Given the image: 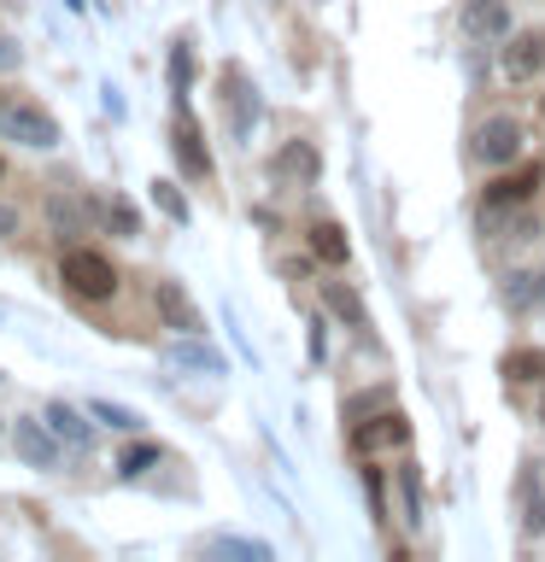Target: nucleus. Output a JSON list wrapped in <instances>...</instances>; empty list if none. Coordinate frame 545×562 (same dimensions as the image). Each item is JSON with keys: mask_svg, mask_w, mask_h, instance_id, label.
Segmentation results:
<instances>
[{"mask_svg": "<svg viewBox=\"0 0 545 562\" xmlns=\"http://www.w3.org/2000/svg\"><path fill=\"white\" fill-rule=\"evenodd\" d=\"M59 281L77 299H88V305H100V299L118 293V270L105 252H88V246H70V252L59 258Z\"/></svg>", "mask_w": 545, "mask_h": 562, "instance_id": "obj_1", "label": "nucleus"}, {"mask_svg": "<svg viewBox=\"0 0 545 562\" xmlns=\"http://www.w3.org/2000/svg\"><path fill=\"white\" fill-rule=\"evenodd\" d=\"M170 153H176V170L188 176V182H211V153H205V130L193 123L188 100H176V117H170Z\"/></svg>", "mask_w": 545, "mask_h": 562, "instance_id": "obj_2", "label": "nucleus"}, {"mask_svg": "<svg viewBox=\"0 0 545 562\" xmlns=\"http://www.w3.org/2000/svg\"><path fill=\"white\" fill-rule=\"evenodd\" d=\"M0 140H18V147L53 153V147H59V123H53L42 105L7 100V105H0Z\"/></svg>", "mask_w": 545, "mask_h": 562, "instance_id": "obj_3", "label": "nucleus"}, {"mask_svg": "<svg viewBox=\"0 0 545 562\" xmlns=\"http://www.w3.org/2000/svg\"><path fill=\"white\" fill-rule=\"evenodd\" d=\"M352 451L358 457H381V451H399V446H411V422H404L399 411H376V416H364V422H352Z\"/></svg>", "mask_w": 545, "mask_h": 562, "instance_id": "obj_4", "label": "nucleus"}, {"mask_svg": "<svg viewBox=\"0 0 545 562\" xmlns=\"http://www.w3.org/2000/svg\"><path fill=\"white\" fill-rule=\"evenodd\" d=\"M223 105H229V130H235V140H253L258 130V117H264V94H258V82H246V70L241 65H223Z\"/></svg>", "mask_w": 545, "mask_h": 562, "instance_id": "obj_5", "label": "nucleus"}, {"mask_svg": "<svg viewBox=\"0 0 545 562\" xmlns=\"http://www.w3.org/2000/svg\"><path fill=\"white\" fill-rule=\"evenodd\" d=\"M12 446H18V457H24L30 469H53L65 457V446H59V434L47 428V416L35 422V416H18L12 422Z\"/></svg>", "mask_w": 545, "mask_h": 562, "instance_id": "obj_6", "label": "nucleus"}, {"mask_svg": "<svg viewBox=\"0 0 545 562\" xmlns=\"http://www.w3.org/2000/svg\"><path fill=\"white\" fill-rule=\"evenodd\" d=\"M153 305H158V316H165V328H176V334H205V316H200V305L188 299L182 281L158 276V281H153Z\"/></svg>", "mask_w": 545, "mask_h": 562, "instance_id": "obj_7", "label": "nucleus"}, {"mask_svg": "<svg viewBox=\"0 0 545 562\" xmlns=\"http://www.w3.org/2000/svg\"><path fill=\"white\" fill-rule=\"evenodd\" d=\"M475 158L481 165H516L522 158V123L516 117H487L475 130Z\"/></svg>", "mask_w": 545, "mask_h": 562, "instance_id": "obj_8", "label": "nucleus"}, {"mask_svg": "<svg viewBox=\"0 0 545 562\" xmlns=\"http://www.w3.org/2000/svg\"><path fill=\"white\" fill-rule=\"evenodd\" d=\"M165 363L170 369H188V375H229V358L218 346H205L200 334H182L176 346H165Z\"/></svg>", "mask_w": 545, "mask_h": 562, "instance_id": "obj_9", "label": "nucleus"}, {"mask_svg": "<svg viewBox=\"0 0 545 562\" xmlns=\"http://www.w3.org/2000/svg\"><path fill=\"white\" fill-rule=\"evenodd\" d=\"M323 305H329V316H341V323L358 334L364 346H376V323H369V311H364V299L346 288V281H323Z\"/></svg>", "mask_w": 545, "mask_h": 562, "instance_id": "obj_10", "label": "nucleus"}, {"mask_svg": "<svg viewBox=\"0 0 545 562\" xmlns=\"http://www.w3.org/2000/svg\"><path fill=\"white\" fill-rule=\"evenodd\" d=\"M47 428L59 434V446H65L70 457H88V451H94V428L82 422V411H77V404L53 398V404H47Z\"/></svg>", "mask_w": 545, "mask_h": 562, "instance_id": "obj_11", "label": "nucleus"}, {"mask_svg": "<svg viewBox=\"0 0 545 562\" xmlns=\"http://www.w3.org/2000/svg\"><path fill=\"white\" fill-rule=\"evenodd\" d=\"M545 70V30H522L516 42L504 47V77L510 82H534Z\"/></svg>", "mask_w": 545, "mask_h": 562, "instance_id": "obj_12", "label": "nucleus"}, {"mask_svg": "<svg viewBox=\"0 0 545 562\" xmlns=\"http://www.w3.org/2000/svg\"><path fill=\"white\" fill-rule=\"evenodd\" d=\"M305 240H311V258H316V263H334V270H341V263L352 258L346 228H341V223H329V217H323V223H311V228H305Z\"/></svg>", "mask_w": 545, "mask_h": 562, "instance_id": "obj_13", "label": "nucleus"}, {"mask_svg": "<svg viewBox=\"0 0 545 562\" xmlns=\"http://www.w3.org/2000/svg\"><path fill=\"white\" fill-rule=\"evenodd\" d=\"M464 30L475 35V42H492V35L510 30V7H504V0H469V7H464Z\"/></svg>", "mask_w": 545, "mask_h": 562, "instance_id": "obj_14", "label": "nucleus"}, {"mask_svg": "<svg viewBox=\"0 0 545 562\" xmlns=\"http://www.w3.org/2000/svg\"><path fill=\"white\" fill-rule=\"evenodd\" d=\"M47 228L59 240H77L82 228H88V211H82V200L77 193H47Z\"/></svg>", "mask_w": 545, "mask_h": 562, "instance_id": "obj_15", "label": "nucleus"}, {"mask_svg": "<svg viewBox=\"0 0 545 562\" xmlns=\"http://www.w3.org/2000/svg\"><path fill=\"white\" fill-rule=\"evenodd\" d=\"M540 188V165H522L516 176H499V182L487 188V205H527Z\"/></svg>", "mask_w": 545, "mask_h": 562, "instance_id": "obj_16", "label": "nucleus"}, {"mask_svg": "<svg viewBox=\"0 0 545 562\" xmlns=\"http://www.w3.org/2000/svg\"><path fill=\"white\" fill-rule=\"evenodd\" d=\"M504 381H516V386H545V351L540 346H516L504 358Z\"/></svg>", "mask_w": 545, "mask_h": 562, "instance_id": "obj_17", "label": "nucleus"}, {"mask_svg": "<svg viewBox=\"0 0 545 562\" xmlns=\"http://www.w3.org/2000/svg\"><path fill=\"white\" fill-rule=\"evenodd\" d=\"M393 481H399V504H404V527H411V533H416V527H422V521H429V516H422V469H416V463H399V469H393Z\"/></svg>", "mask_w": 545, "mask_h": 562, "instance_id": "obj_18", "label": "nucleus"}, {"mask_svg": "<svg viewBox=\"0 0 545 562\" xmlns=\"http://www.w3.org/2000/svg\"><path fill=\"white\" fill-rule=\"evenodd\" d=\"M205 551H211V557H241V562H270V557H276L264 539H241V533H218V539H205Z\"/></svg>", "mask_w": 545, "mask_h": 562, "instance_id": "obj_19", "label": "nucleus"}, {"mask_svg": "<svg viewBox=\"0 0 545 562\" xmlns=\"http://www.w3.org/2000/svg\"><path fill=\"white\" fill-rule=\"evenodd\" d=\"M276 176H281V182H293V176H299V182H311V176H316V153L305 147V140L281 147V153H276Z\"/></svg>", "mask_w": 545, "mask_h": 562, "instance_id": "obj_20", "label": "nucleus"}, {"mask_svg": "<svg viewBox=\"0 0 545 562\" xmlns=\"http://www.w3.org/2000/svg\"><path fill=\"white\" fill-rule=\"evenodd\" d=\"M88 416H94V422H105V428H112V434H141V416L130 411V404L94 398V404H88Z\"/></svg>", "mask_w": 545, "mask_h": 562, "instance_id": "obj_21", "label": "nucleus"}, {"mask_svg": "<svg viewBox=\"0 0 545 562\" xmlns=\"http://www.w3.org/2000/svg\"><path fill=\"white\" fill-rule=\"evenodd\" d=\"M153 205H158V211H165V217H170V223H193V205L182 200V188H176V182H170V176H158V182H153Z\"/></svg>", "mask_w": 545, "mask_h": 562, "instance_id": "obj_22", "label": "nucleus"}, {"mask_svg": "<svg viewBox=\"0 0 545 562\" xmlns=\"http://www.w3.org/2000/svg\"><path fill=\"white\" fill-rule=\"evenodd\" d=\"M188 88H193V42H176L170 47V94L188 100Z\"/></svg>", "mask_w": 545, "mask_h": 562, "instance_id": "obj_23", "label": "nucleus"}, {"mask_svg": "<svg viewBox=\"0 0 545 562\" xmlns=\"http://www.w3.org/2000/svg\"><path fill=\"white\" fill-rule=\"evenodd\" d=\"M376 411H393V386H369V393L346 398V422H364V416H376Z\"/></svg>", "mask_w": 545, "mask_h": 562, "instance_id": "obj_24", "label": "nucleus"}, {"mask_svg": "<svg viewBox=\"0 0 545 562\" xmlns=\"http://www.w3.org/2000/svg\"><path fill=\"white\" fill-rule=\"evenodd\" d=\"M540 299H545V288L534 276H504V305L510 311H527V305H540Z\"/></svg>", "mask_w": 545, "mask_h": 562, "instance_id": "obj_25", "label": "nucleus"}, {"mask_svg": "<svg viewBox=\"0 0 545 562\" xmlns=\"http://www.w3.org/2000/svg\"><path fill=\"white\" fill-rule=\"evenodd\" d=\"M153 463H158V446H153V439H141V446H130L118 457V474H123V481H141Z\"/></svg>", "mask_w": 545, "mask_h": 562, "instance_id": "obj_26", "label": "nucleus"}, {"mask_svg": "<svg viewBox=\"0 0 545 562\" xmlns=\"http://www.w3.org/2000/svg\"><path fill=\"white\" fill-rule=\"evenodd\" d=\"M105 223H112L118 235H141V217H135L130 200H105Z\"/></svg>", "mask_w": 545, "mask_h": 562, "instance_id": "obj_27", "label": "nucleus"}, {"mask_svg": "<svg viewBox=\"0 0 545 562\" xmlns=\"http://www.w3.org/2000/svg\"><path fill=\"white\" fill-rule=\"evenodd\" d=\"M545 533V492L534 486V498H527V516H522V539H540Z\"/></svg>", "mask_w": 545, "mask_h": 562, "instance_id": "obj_28", "label": "nucleus"}, {"mask_svg": "<svg viewBox=\"0 0 545 562\" xmlns=\"http://www.w3.org/2000/svg\"><path fill=\"white\" fill-rule=\"evenodd\" d=\"M369 509H376V521H387V504H381V469H369Z\"/></svg>", "mask_w": 545, "mask_h": 562, "instance_id": "obj_29", "label": "nucleus"}, {"mask_svg": "<svg viewBox=\"0 0 545 562\" xmlns=\"http://www.w3.org/2000/svg\"><path fill=\"white\" fill-rule=\"evenodd\" d=\"M0 70H18V42H7V35H0Z\"/></svg>", "mask_w": 545, "mask_h": 562, "instance_id": "obj_30", "label": "nucleus"}, {"mask_svg": "<svg viewBox=\"0 0 545 562\" xmlns=\"http://www.w3.org/2000/svg\"><path fill=\"white\" fill-rule=\"evenodd\" d=\"M12 235H18V211L0 205V240H12Z\"/></svg>", "mask_w": 545, "mask_h": 562, "instance_id": "obj_31", "label": "nucleus"}, {"mask_svg": "<svg viewBox=\"0 0 545 562\" xmlns=\"http://www.w3.org/2000/svg\"><path fill=\"white\" fill-rule=\"evenodd\" d=\"M65 7H70V12H82V7H88V0H65Z\"/></svg>", "mask_w": 545, "mask_h": 562, "instance_id": "obj_32", "label": "nucleus"}, {"mask_svg": "<svg viewBox=\"0 0 545 562\" xmlns=\"http://www.w3.org/2000/svg\"><path fill=\"white\" fill-rule=\"evenodd\" d=\"M540 422H545V386H540Z\"/></svg>", "mask_w": 545, "mask_h": 562, "instance_id": "obj_33", "label": "nucleus"}, {"mask_svg": "<svg viewBox=\"0 0 545 562\" xmlns=\"http://www.w3.org/2000/svg\"><path fill=\"white\" fill-rule=\"evenodd\" d=\"M540 288H545V270H540Z\"/></svg>", "mask_w": 545, "mask_h": 562, "instance_id": "obj_34", "label": "nucleus"}]
</instances>
